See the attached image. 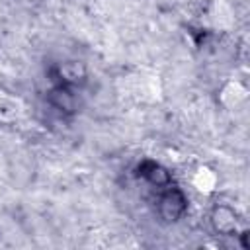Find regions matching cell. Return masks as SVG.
<instances>
[{
	"instance_id": "cell-1",
	"label": "cell",
	"mask_w": 250,
	"mask_h": 250,
	"mask_svg": "<svg viewBox=\"0 0 250 250\" xmlns=\"http://www.w3.org/2000/svg\"><path fill=\"white\" fill-rule=\"evenodd\" d=\"M186 207H188V199L178 188H170V184L166 186V189L162 188L158 195V215L164 221H178L184 215Z\"/></svg>"
},
{
	"instance_id": "cell-2",
	"label": "cell",
	"mask_w": 250,
	"mask_h": 250,
	"mask_svg": "<svg viewBox=\"0 0 250 250\" xmlns=\"http://www.w3.org/2000/svg\"><path fill=\"white\" fill-rule=\"evenodd\" d=\"M139 176L143 180H146L152 188H158V189H162V188H166L170 184V174L158 162H150V160L143 162L139 166Z\"/></svg>"
},
{
	"instance_id": "cell-3",
	"label": "cell",
	"mask_w": 250,
	"mask_h": 250,
	"mask_svg": "<svg viewBox=\"0 0 250 250\" xmlns=\"http://www.w3.org/2000/svg\"><path fill=\"white\" fill-rule=\"evenodd\" d=\"M234 213L229 209V207H219V209H215V213H213V225H215V229L217 230H221V232H230V230H234Z\"/></svg>"
}]
</instances>
